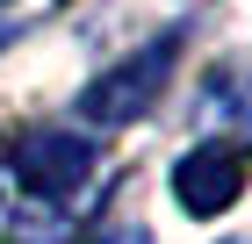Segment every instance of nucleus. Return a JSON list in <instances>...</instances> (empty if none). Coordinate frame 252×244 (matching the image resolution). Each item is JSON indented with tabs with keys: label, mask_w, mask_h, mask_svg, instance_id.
Listing matches in <instances>:
<instances>
[{
	"label": "nucleus",
	"mask_w": 252,
	"mask_h": 244,
	"mask_svg": "<svg viewBox=\"0 0 252 244\" xmlns=\"http://www.w3.org/2000/svg\"><path fill=\"white\" fill-rule=\"evenodd\" d=\"M173 57H180V36H158V43H144V51H130L123 65H108V72L79 94V115L101 122V130L144 122V115L158 108V94H166V79H173Z\"/></svg>",
	"instance_id": "nucleus-1"
},
{
	"label": "nucleus",
	"mask_w": 252,
	"mask_h": 244,
	"mask_svg": "<svg viewBox=\"0 0 252 244\" xmlns=\"http://www.w3.org/2000/svg\"><path fill=\"white\" fill-rule=\"evenodd\" d=\"M94 172V144L72 130H29L15 144V180L36 201H65V194H79V180Z\"/></svg>",
	"instance_id": "nucleus-2"
},
{
	"label": "nucleus",
	"mask_w": 252,
	"mask_h": 244,
	"mask_svg": "<svg viewBox=\"0 0 252 244\" xmlns=\"http://www.w3.org/2000/svg\"><path fill=\"white\" fill-rule=\"evenodd\" d=\"M238 194H245V151L231 144H202L173 165V201L188 216H223Z\"/></svg>",
	"instance_id": "nucleus-3"
},
{
	"label": "nucleus",
	"mask_w": 252,
	"mask_h": 244,
	"mask_svg": "<svg viewBox=\"0 0 252 244\" xmlns=\"http://www.w3.org/2000/svg\"><path fill=\"white\" fill-rule=\"evenodd\" d=\"M202 122H216L231 151H252V72L209 79V86H202Z\"/></svg>",
	"instance_id": "nucleus-4"
},
{
	"label": "nucleus",
	"mask_w": 252,
	"mask_h": 244,
	"mask_svg": "<svg viewBox=\"0 0 252 244\" xmlns=\"http://www.w3.org/2000/svg\"><path fill=\"white\" fill-rule=\"evenodd\" d=\"M94 244H152V237H144V230H101Z\"/></svg>",
	"instance_id": "nucleus-5"
}]
</instances>
